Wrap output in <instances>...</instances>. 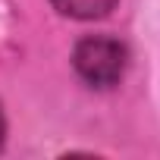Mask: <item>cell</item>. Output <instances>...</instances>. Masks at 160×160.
<instances>
[{
	"mask_svg": "<svg viewBox=\"0 0 160 160\" xmlns=\"http://www.w3.org/2000/svg\"><path fill=\"white\" fill-rule=\"evenodd\" d=\"M72 63H75V72L91 88H110L122 78V72L129 66V50L116 38L94 35V38H85L75 44Z\"/></svg>",
	"mask_w": 160,
	"mask_h": 160,
	"instance_id": "1",
	"label": "cell"
},
{
	"mask_svg": "<svg viewBox=\"0 0 160 160\" xmlns=\"http://www.w3.org/2000/svg\"><path fill=\"white\" fill-rule=\"evenodd\" d=\"M50 3L72 19H101L116 7V0H50Z\"/></svg>",
	"mask_w": 160,
	"mask_h": 160,
	"instance_id": "2",
	"label": "cell"
},
{
	"mask_svg": "<svg viewBox=\"0 0 160 160\" xmlns=\"http://www.w3.org/2000/svg\"><path fill=\"white\" fill-rule=\"evenodd\" d=\"M3 138H7V119H3V110H0V148H3Z\"/></svg>",
	"mask_w": 160,
	"mask_h": 160,
	"instance_id": "3",
	"label": "cell"
}]
</instances>
